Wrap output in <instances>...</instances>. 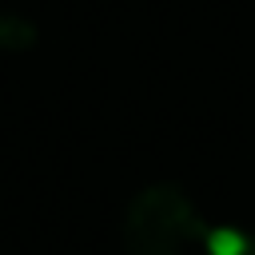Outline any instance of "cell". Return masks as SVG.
Listing matches in <instances>:
<instances>
[{"mask_svg": "<svg viewBox=\"0 0 255 255\" xmlns=\"http://www.w3.org/2000/svg\"><path fill=\"white\" fill-rule=\"evenodd\" d=\"M203 255H255V239L243 231V227H211L207 223V235L199 243Z\"/></svg>", "mask_w": 255, "mask_h": 255, "instance_id": "7a4b0ae2", "label": "cell"}, {"mask_svg": "<svg viewBox=\"0 0 255 255\" xmlns=\"http://www.w3.org/2000/svg\"><path fill=\"white\" fill-rule=\"evenodd\" d=\"M36 44V28L28 20H16V16H0V48L4 52H24Z\"/></svg>", "mask_w": 255, "mask_h": 255, "instance_id": "3957f363", "label": "cell"}, {"mask_svg": "<svg viewBox=\"0 0 255 255\" xmlns=\"http://www.w3.org/2000/svg\"><path fill=\"white\" fill-rule=\"evenodd\" d=\"M207 235L195 203L175 183H151L139 191L124 219V247L128 255H187Z\"/></svg>", "mask_w": 255, "mask_h": 255, "instance_id": "6da1fadb", "label": "cell"}]
</instances>
